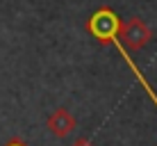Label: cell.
Returning a JSON list of instances; mask_svg holds the SVG:
<instances>
[{"mask_svg":"<svg viewBox=\"0 0 157 146\" xmlns=\"http://www.w3.org/2000/svg\"><path fill=\"white\" fill-rule=\"evenodd\" d=\"M118 39H123V46L130 48V50H141L153 39V32H150V28L141 18H130L125 23H121Z\"/></svg>","mask_w":157,"mask_h":146,"instance_id":"7a4b0ae2","label":"cell"},{"mask_svg":"<svg viewBox=\"0 0 157 146\" xmlns=\"http://www.w3.org/2000/svg\"><path fill=\"white\" fill-rule=\"evenodd\" d=\"M73 146H94V144H89L86 139H78V142H75Z\"/></svg>","mask_w":157,"mask_h":146,"instance_id":"5b68a950","label":"cell"},{"mask_svg":"<svg viewBox=\"0 0 157 146\" xmlns=\"http://www.w3.org/2000/svg\"><path fill=\"white\" fill-rule=\"evenodd\" d=\"M5 146H28V144H25L23 139H12V142H7Z\"/></svg>","mask_w":157,"mask_h":146,"instance_id":"277c9868","label":"cell"},{"mask_svg":"<svg viewBox=\"0 0 157 146\" xmlns=\"http://www.w3.org/2000/svg\"><path fill=\"white\" fill-rule=\"evenodd\" d=\"M75 128H78L75 116L68 110H64V107L55 110L50 116H48V130L55 135V137H66V135H71Z\"/></svg>","mask_w":157,"mask_h":146,"instance_id":"3957f363","label":"cell"},{"mask_svg":"<svg viewBox=\"0 0 157 146\" xmlns=\"http://www.w3.org/2000/svg\"><path fill=\"white\" fill-rule=\"evenodd\" d=\"M86 30L91 32V34L96 37L98 41H102V44H114L118 48V53H121V57L125 59V64H128V69L132 71V75L141 82V87L144 91L150 96V101L155 103V107H157V94L153 91V87L148 85V80L144 78V73L137 69V64L132 62V57H128V50H125V46H123V41L118 39V30H121V18L116 16L114 9H109V7H100V9H96L94 14L89 16V21H86Z\"/></svg>","mask_w":157,"mask_h":146,"instance_id":"6da1fadb","label":"cell"}]
</instances>
